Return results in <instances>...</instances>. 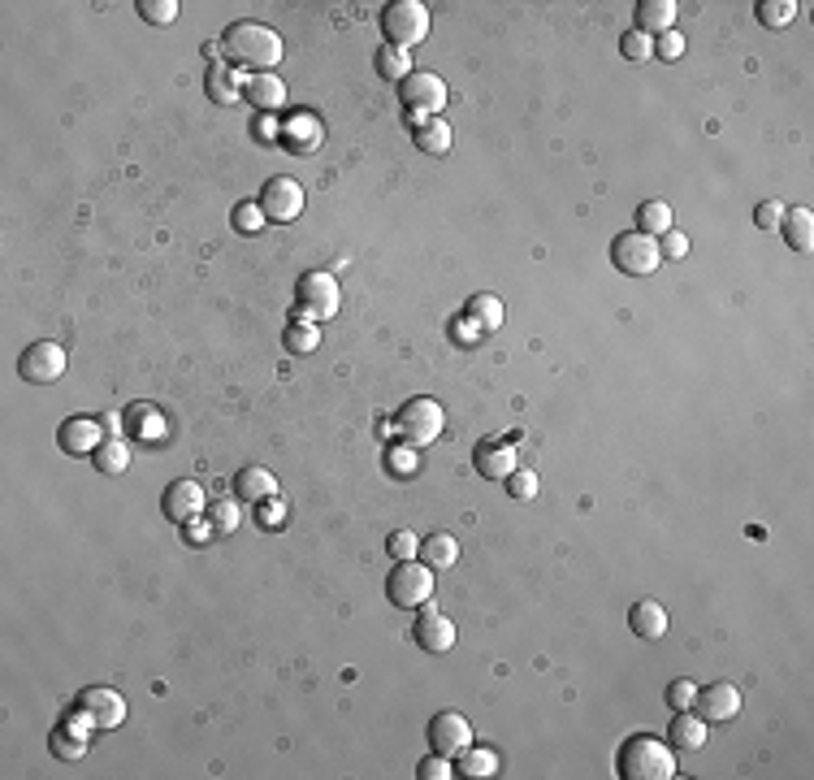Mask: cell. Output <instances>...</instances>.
Listing matches in <instances>:
<instances>
[{
  "instance_id": "cell-1",
  "label": "cell",
  "mask_w": 814,
  "mask_h": 780,
  "mask_svg": "<svg viewBox=\"0 0 814 780\" xmlns=\"http://www.w3.org/2000/svg\"><path fill=\"white\" fill-rule=\"evenodd\" d=\"M221 52H226L234 65H243V70L273 74V65L282 61V39H278V31H269L265 22L239 18L221 31Z\"/></svg>"
},
{
  "instance_id": "cell-2",
  "label": "cell",
  "mask_w": 814,
  "mask_h": 780,
  "mask_svg": "<svg viewBox=\"0 0 814 780\" xmlns=\"http://www.w3.org/2000/svg\"><path fill=\"white\" fill-rule=\"evenodd\" d=\"M615 772L624 780H672L676 776V750L650 733H633L615 754Z\"/></svg>"
},
{
  "instance_id": "cell-3",
  "label": "cell",
  "mask_w": 814,
  "mask_h": 780,
  "mask_svg": "<svg viewBox=\"0 0 814 780\" xmlns=\"http://www.w3.org/2000/svg\"><path fill=\"white\" fill-rule=\"evenodd\" d=\"M382 35H386V48L412 52L429 35V9L420 0H395V5L382 9Z\"/></svg>"
},
{
  "instance_id": "cell-4",
  "label": "cell",
  "mask_w": 814,
  "mask_h": 780,
  "mask_svg": "<svg viewBox=\"0 0 814 780\" xmlns=\"http://www.w3.org/2000/svg\"><path fill=\"white\" fill-rule=\"evenodd\" d=\"M395 429L403 434L407 447H429L433 438H442V429H446V412H442V403H438V399L416 395V399H407L403 408L395 412Z\"/></svg>"
},
{
  "instance_id": "cell-5",
  "label": "cell",
  "mask_w": 814,
  "mask_h": 780,
  "mask_svg": "<svg viewBox=\"0 0 814 780\" xmlns=\"http://www.w3.org/2000/svg\"><path fill=\"white\" fill-rule=\"evenodd\" d=\"M399 104L407 109V117H412L416 126L429 122V117H438L446 109V83L429 70H412L399 83Z\"/></svg>"
},
{
  "instance_id": "cell-6",
  "label": "cell",
  "mask_w": 814,
  "mask_h": 780,
  "mask_svg": "<svg viewBox=\"0 0 814 780\" xmlns=\"http://www.w3.org/2000/svg\"><path fill=\"white\" fill-rule=\"evenodd\" d=\"M386 598L395 607H425L429 598H433V568L425 564V559H399L395 568H390V577H386Z\"/></svg>"
},
{
  "instance_id": "cell-7",
  "label": "cell",
  "mask_w": 814,
  "mask_h": 780,
  "mask_svg": "<svg viewBox=\"0 0 814 780\" xmlns=\"http://www.w3.org/2000/svg\"><path fill=\"white\" fill-rule=\"evenodd\" d=\"M611 265L628 273V278H646V273H654L663 265V252H659V239H650V234L641 230H628V234H615L611 243Z\"/></svg>"
},
{
  "instance_id": "cell-8",
  "label": "cell",
  "mask_w": 814,
  "mask_h": 780,
  "mask_svg": "<svg viewBox=\"0 0 814 780\" xmlns=\"http://www.w3.org/2000/svg\"><path fill=\"white\" fill-rule=\"evenodd\" d=\"M295 299H299V317L308 321H330L338 317V304H343V291H338V278L334 273H304L295 286Z\"/></svg>"
},
{
  "instance_id": "cell-9",
  "label": "cell",
  "mask_w": 814,
  "mask_h": 780,
  "mask_svg": "<svg viewBox=\"0 0 814 780\" xmlns=\"http://www.w3.org/2000/svg\"><path fill=\"white\" fill-rule=\"evenodd\" d=\"M74 715H83L96 733H109V728H117L126 720V698L109 685H87L83 694L74 698Z\"/></svg>"
},
{
  "instance_id": "cell-10",
  "label": "cell",
  "mask_w": 814,
  "mask_h": 780,
  "mask_svg": "<svg viewBox=\"0 0 814 780\" xmlns=\"http://www.w3.org/2000/svg\"><path fill=\"white\" fill-rule=\"evenodd\" d=\"M65 364H70V356L61 343H31L18 356V377L31 386H52L65 377Z\"/></svg>"
},
{
  "instance_id": "cell-11",
  "label": "cell",
  "mask_w": 814,
  "mask_h": 780,
  "mask_svg": "<svg viewBox=\"0 0 814 780\" xmlns=\"http://www.w3.org/2000/svg\"><path fill=\"white\" fill-rule=\"evenodd\" d=\"M429 750L433 754H446V759H455L459 750H468L472 746V724L464 720L459 711H438L429 720Z\"/></svg>"
},
{
  "instance_id": "cell-12",
  "label": "cell",
  "mask_w": 814,
  "mask_h": 780,
  "mask_svg": "<svg viewBox=\"0 0 814 780\" xmlns=\"http://www.w3.org/2000/svg\"><path fill=\"white\" fill-rule=\"evenodd\" d=\"M693 711H698L706 724H728V720H737V711H741V689L732 685V681L702 685L698 698H693Z\"/></svg>"
},
{
  "instance_id": "cell-13",
  "label": "cell",
  "mask_w": 814,
  "mask_h": 780,
  "mask_svg": "<svg viewBox=\"0 0 814 780\" xmlns=\"http://www.w3.org/2000/svg\"><path fill=\"white\" fill-rule=\"evenodd\" d=\"M260 208H265L269 221H295L299 213H304V187H299L295 178H269L265 191H260Z\"/></svg>"
},
{
  "instance_id": "cell-14",
  "label": "cell",
  "mask_w": 814,
  "mask_h": 780,
  "mask_svg": "<svg viewBox=\"0 0 814 780\" xmlns=\"http://www.w3.org/2000/svg\"><path fill=\"white\" fill-rule=\"evenodd\" d=\"M412 637H416L420 650H429V655H446V650L455 646V624H451V616H442L438 607L425 603L416 624H412Z\"/></svg>"
},
{
  "instance_id": "cell-15",
  "label": "cell",
  "mask_w": 814,
  "mask_h": 780,
  "mask_svg": "<svg viewBox=\"0 0 814 780\" xmlns=\"http://www.w3.org/2000/svg\"><path fill=\"white\" fill-rule=\"evenodd\" d=\"M104 438L109 434H104V425L96 416H70V421H61V429H57V447L65 455H96Z\"/></svg>"
},
{
  "instance_id": "cell-16",
  "label": "cell",
  "mask_w": 814,
  "mask_h": 780,
  "mask_svg": "<svg viewBox=\"0 0 814 780\" xmlns=\"http://www.w3.org/2000/svg\"><path fill=\"white\" fill-rule=\"evenodd\" d=\"M161 512H165L169 520H178V525H187V520H195L200 512H208V494H204L200 481H174V486H165Z\"/></svg>"
},
{
  "instance_id": "cell-17",
  "label": "cell",
  "mask_w": 814,
  "mask_h": 780,
  "mask_svg": "<svg viewBox=\"0 0 814 780\" xmlns=\"http://www.w3.org/2000/svg\"><path fill=\"white\" fill-rule=\"evenodd\" d=\"M477 473L490 477V481H507L511 473H516V447H511V438H481L477 442Z\"/></svg>"
},
{
  "instance_id": "cell-18",
  "label": "cell",
  "mask_w": 814,
  "mask_h": 780,
  "mask_svg": "<svg viewBox=\"0 0 814 780\" xmlns=\"http://www.w3.org/2000/svg\"><path fill=\"white\" fill-rule=\"evenodd\" d=\"M91 733H96V728H91V724L83 720V715H70L65 724L52 728L48 750L57 754V759H83L87 746H91Z\"/></svg>"
},
{
  "instance_id": "cell-19",
  "label": "cell",
  "mask_w": 814,
  "mask_h": 780,
  "mask_svg": "<svg viewBox=\"0 0 814 780\" xmlns=\"http://www.w3.org/2000/svg\"><path fill=\"white\" fill-rule=\"evenodd\" d=\"M676 13H680L676 0H637V9H633L637 26H633V31L659 39L663 31H676Z\"/></svg>"
},
{
  "instance_id": "cell-20",
  "label": "cell",
  "mask_w": 814,
  "mask_h": 780,
  "mask_svg": "<svg viewBox=\"0 0 814 780\" xmlns=\"http://www.w3.org/2000/svg\"><path fill=\"white\" fill-rule=\"evenodd\" d=\"M234 499L243 503H265V499H278V477L260 464H247L234 473Z\"/></svg>"
},
{
  "instance_id": "cell-21",
  "label": "cell",
  "mask_w": 814,
  "mask_h": 780,
  "mask_svg": "<svg viewBox=\"0 0 814 780\" xmlns=\"http://www.w3.org/2000/svg\"><path fill=\"white\" fill-rule=\"evenodd\" d=\"M243 96L260 113H278L282 104H286V83H282L278 74H247L243 78Z\"/></svg>"
},
{
  "instance_id": "cell-22",
  "label": "cell",
  "mask_w": 814,
  "mask_h": 780,
  "mask_svg": "<svg viewBox=\"0 0 814 780\" xmlns=\"http://www.w3.org/2000/svg\"><path fill=\"white\" fill-rule=\"evenodd\" d=\"M126 429L139 442H161L165 438V412L156 403H130L126 408Z\"/></svg>"
},
{
  "instance_id": "cell-23",
  "label": "cell",
  "mask_w": 814,
  "mask_h": 780,
  "mask_svg": "<svg viewBox=\"0 0 814 780\" xmlns=\"http://www.w3.org/2000/svg\"><path fill=\"white\" fill-rule=\"evenodd\" d=\"M628 629H633L637 637H663L667 633V611L663 603H654V598H637L633 607H628Z\"/></svg>"
},
{
  "instance_id": "cell-24",
  "label": "cell",
  "mask_w": 814,
  "mask_h": 780,
  "mask_svg": "<svg viewBox=\"0 0 814 780\" xmlns=\"http://www.w3.org/2000/svg\"><path fill=\"white\" fill-rule=\"evenodd\" d=\"M667 737H672V750L693 754V750L706 746V720H702V715H693V711H676V720H672V728H667Z\"/></svg>"
},
{
  "instance_id": "cell-25",
  "label": "cell",
  "mask_w": 814,
  "mask_h": 780,
  "mask_svg": "<svg viewBox=\"0 0 814 780\" xmlns=\"http://www.w3.org/2000/svg\"><path fill=\"white\" fill-rule=\"evenodd\" d=\"M325 139V126L317 113H295L291 122H286V143H291V152H317Z\"/></svg>"
},
{
  "instance_id": "cell-26",
  "label": "cell",
  "mask_w": 814,
  "mask_h": 780,
  "mask_svg": "<svg viewBox=\"0 0 814 780\" xmlns=\"http://www.w3.org/2000/svg\"><path fill=\"white\" fill-rule=\"evenodd\" d=\"M282 347H286V356H312V351L321 347V325H317V321H308V317L286 321V330H282Z\"/></svg>"
},
{
  "instance_id": "cell-27",
  "label": "cell",
  "mask_w": 814,
  "mask_h": 780,
  "mask_svg": "<svg viewBox=\"0 0 814 780\" xmlns=\"http://www.w3.org/2000/svg\"><path fill=\"white\" fill-rule=\"evenodd\" d=\"M780 230H784V239H789L793 252H810L814 247V213L810 208H784Z\"/></svg>"
},
{
  "instance_id": "cell-28",
  "label": "cell",
  "mask_w": 814,
  "mask_h": 780,
  "mask_svg": "<svg viewBox=\"0 0 814 780\" xmlns=\"http://www.w3.org/2000/svg\"><path fill=\"white\" fill-rule=\"evenodd\" d=\"M239 78H243V74L226 70V65H213V70H208V78H204V91H208V100H213V104H221V109H230V104H239V100H243V87H239Z\"/></svg>"
},
{
  "instance_id": "cell-29",
  "label": "cell",
  "mask_w": 814,
  "mask_h": 780,
  "mask_svg": "<svg viewBox=\"0 0 814 780\" xmlns=\"http://www.w3.org/2000/svg\"><path fill=\"white\" fill-rule=\"evenodd\" d=\"M464 317L477 325L481 334H494L498 325H503V299L498 295H468V304H464Z\"/></svg>"
},
{
  "instance_id": "cell-30",
  "label": "cell",
  "mask_w": 814,
  "mask_h": 780,
  "mask_svg": "<svg viewBox=\"0 0 814 780\" xmlns=\"http://www.w3.org/2000/svg\"><path fill=\"white\" fill-rule=\"evenodd\" d=\"M420 559H425L429 568H455L459 564V542L451 538V533H429V538L420 542Z\"/></svg>"
},
{
  "instance_id": "cell-31",
  "label": "cell",
  "mask_w": 814,
  "mask_h": 780,
  "mask_svg": "<svg viewBox=\"0 0 814 780\" xmlns=\"http://www.w3.org/2000/svg\"><path fill=\"white\" fill-rule=\"evenodd\" d=\"M416 148L429 152V156L451 152V126H446V117H429V122L416 126Z\"/></svg>"
},
{
  "instance_id": "cell-32",
  "label": "cell",
  "mask_w": 814,
  "mask_h": 780,
  "mask_svg": "<svg viewBox=\"0 0 814 780\" xmlns=\"http://www.w3.org/2000/svg\"><path fill=\"white\" fill-rule=\"evenodd\" d=\"M455 759H459L455 772H459V776H472V780H485V776L498 772V754L485 750V746H468V750H459Z\"/></svg>"
},
{
  "instance_id": "cell-33",
  "label": "cell",
  "mask_w": 814,
  "mask_h": 780,
  "mask_svg": "<svg viewBox=\"0 0 814 780\" xmlns=\"http://www.w3.org/2000/svg\"><path fill=\"white\" fill-rule=\"evenodd\" d=\"M637 230L650 234V239H659V234L672 230V204L667 200H646L637 208Z\"/></svg>"
},
{
  "instance_id": "cell-34",
  "label": "cell",
  "mask_w": 814,
  "mask_h": 780,
  "mask_svg": "<svg viewBox=\"0 0 814 780\" xmlns=\"http://www.w3.org/2000/svg\"><path fill=\"white\" fill-rule=\"evenodd\" d=\"M96 468H100V473H109V477L126 473V468H130V447H126V438H104V442H100V451H96Z\"/></svg>"
},
{
  "instance_id": "cell-35",
  "label": "cell",
  "mask_w": 814,
  "mask_h": 780,
  "mask_svg": "<svg viewBox=\"0 0 814 780\" xmlns=\"http://www.w3.org/2000/svg\"><path fill=\"white\" fill-rule=\"evenodd\" d=\"M377 70H382V78H390V83H403V78L412 74V57H407L403 48H382L377 52Z\"/></svg>"
},
{
  "instance_id": "cell-36",
  "label": "cell",
  "mask_w": 814,
  "mask_h": 780,
  "mask_svg": "<svg viewBox=\"0 0 814 780\" xmlns=\"http://www.w3.org/2000/svg\"><path fill=\"white\" fill-rule=\"evenodd\" d=\"M797 9L802 5H793V0H763V5H758V22L771 26V31H780V26H789L797 18Z\"/></svg>"
},
{
  "instance_id": "cell-37",
  "label": "cell",
  "mask_w": 814,
  "mask_h": 780,
  "mask_svg": "<svg viewBox=\"0 0 814 780\" xmlns=\"http://www.w3.org/2000/svg\"><path fill=\"white\" fill-rule=\"evenodd\" d=\"M386 468H390V477H416V473H420V455H416V447H407V442L390 447V451H386Z\"/></svg>"
},
{
  "instance_id": "cell-38",
  "label": "cell",
  "mask_w": 814,
  "mask_h": 780,
  "mask_svg": "<svg viewBox=\"0 0 814 780\" xmlns=\"http://www.w3.org/2000/svg\"><path fill=\"white\" fill-rule=\"evenodd\" d=\"M208 520H213L217 533H234L239 529V503L234 499H213L208 503Z\"/></svg>"
},
{
  "instance_id": "cell-39",
  "label": "cell",
  "mask_w": 814,
  "mask_h": 780,
  "mask_svg": "<svg viewBox=\"0 0 814 780\" xmlns=\"http://www.w3.org/2000/svg\"><path fill=\"white\" fill-rule=\"evenodd\" d=\"M139 18L152 22V26H169L178 18V0H139Z\"/></svg>"
},
{
  "instance_id": "cell-40",
  "label": "cell",
  "mask_w": 814,
  "mask_h": 780,
  "mask_svg": "<svg viewBox=\"0 0 814 780\" xmlns=\"http://www.w3.org/2000/svg\"><path fill=\"white\" fill-rule=\"evenodd\" d=\"M693 698H698V685H693L689 676H676V681L667 685V707L672 711H693Z\"/></svg>"
},
{
  "instance_id": "cell-41",
  "label": "cell",
  "mask_w": 814,
  "mask_h": 780,
  "mask_svg": "<svg viewBox=\"0 0 814 780\" xmlns=\"http://www.w3.org/2000/svg\"><path fill=\"white\" fill-rule=\"evenodd\" d=\"M386 551H390V559L399 564V559H416V555H420V542H416L412 529H395V533L386 538Z\"/></svg>"
},
{
  "instance_id": "cell-42",
  "label": "cell",
  "mask_w": 814,
  "mask_h": 780,
  "mask_svg": "<svg viewBox=\"0 0 814 780\" xmlns=\"http://www.w3.org/2000/svg\"><path fill=\"white\" fill-rule=\"evenodd\" d=\"M507 494H511V499H520V503H529L533 494H537V473H529V468H516V473L507 477Z\"/></svg>"
},
{
  "instance_id": "cell-43",
  "label": "cell",
  "mask_w": 814,
  "mask_h": 780,
  "mask_svg": "<svg viewBox=\"0 0 814 780\" xmlns=\"http://www.w3.org/2000/svg\"><path fill=\"white\" fill-rule=\"evenodd\" d=\"M416 776H420V780H446V776H455V767H451V759H446V754H433V750H429V759L416 763Z\"/></svg>"
},
{
  "instance_id": "cell-44",
  "label": "cell",
  "mask_w": 814,
  "mask_h": 780,
  "mask_svg": "<svg viewBox=\"0 0 814 780\" xmlns=\"http://www.w3.org/2000/svg\"><path fill=\"white\" fill-rule=\"evenodd\" d=\"M620 52L628 61H646L654 52V44H650V35H641V31H624L620 35Z\"/></svg>"
},
{
  "instance_id": "cell-45",
  "label": "cell",
  "mask_w": 814,
  "mask_h": 780,
  "mask_svg": "<svg viewBox=\"0 0 814 780\" xmlns=\"http://www.w3.org/2000/svg\"><path fill=\"white\" fill-rule=\"evenodd\" d=\"M265 208H260V204H239V208H234V226H239L243 234H256L260 226H265Z\"/></svg>"
},
{
  "instance_id": "cell-46",
  "label": "cell",
  "mask_w": 814,
  "mask_h": 780,
  "mask_svg": "<svg viewBox=\"0 0 814 780\" xmlns=\"http://www.w3.org/2000/svg\"><path fill=\"white\" fill-rule=\"evenodd\" d=\"M182 538H187L191 546H208V542L217 538V529H213V520H200V516H195V520H187V525H182Z\"/></svg>"
},
{
  "instance_id": "cell-47",
  "label": "cell",
  "mask_w": 814,
  "mask_h": 780,
  "mask_svg": "<svg viewBox=\"0 0 814 780\" xmlns=\"http://www.w3.org/2000/svg\"><path fill=\"white\" fill-rule=\"evenodd\" d=\"M654 52H659L663 61H676L680 52H685V35H676V31H663L659 39H654Z\"/></svg>"
},
{
  "instance_id": "cell-48",
  "label": "cell",
  "mask_w": 814,
  "mask_h": 780,
  "mask_svg": "<svg viewBox=\"0 0 814 780\" xmlns=\"http://www.w3.org/2000/svg\"><path fill=\"white\" fill-rule=\"evenodd\" d=\"M659 252L663 256H672V260H685L689 256V239H685V234H680V230H667V234H659Z\"/></svg>"
},
{
  "instance_id": "cell-49",
  "label": "cell",
  "mask_w": 814,
  "mask_h": 780,
  "mask_svg": "<svg viewBox=\"0 0 814 780\" xmlns=\"http://www.w3.org/2000/svg\"><path fill=\"white\" fill-rule=\"evenodd\" d=\"M780 217H784V204L780 200H763L758 204V213H754V221L763 230H780Z\"/></svg>"
},
{
  "instance_id": "cell-50",
  "label": "cell",
  "mask_w": 814,
  "mask_h": 780,
  "mask_svg": "<svg viewBox=\"0 0 814 780\" xmlns=\"http://www.w3.org/2000/svg\"><path fill=\"white\" fill-rule=\"evenodd\" d=\"M260 507V525L265 529H278L282 520H286V503L282 499H265V503H256Z\"/></svg>"
},
{
  "instance_id": "cell-51",
  "label": "cell",
  "mask_w": 814,
  "mask_h": 780,
  "mask_svg": "<svg viewBox=\"0 0 814 780\" xmlns=\"http://www.w3.org/2000/svg\"><path fill=\"white\" fill-rule=\"evenodd\" d=\"M100 425H104V434H109V438H122V429H126V416H113V412H104V416H100Z\"/></svg>"
}]
</instances>
